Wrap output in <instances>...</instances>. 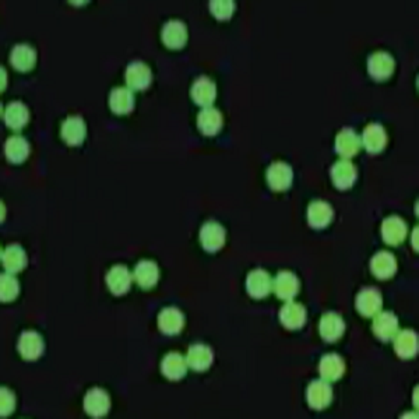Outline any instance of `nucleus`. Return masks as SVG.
<instances>
[{
    "label": "nucleus",
    "mask_w": 419,
    "mask_h": 419,
    "mask_svg": "<svg viewBox=\"0 0 419 419\" xmlns=\"http://www.w3.org/2000/svg\"><path fill=\"white\" fill-rule=\"evenodd\" d=\"M394 67L396 63L393 56L383 51L372 53L368 59V72L378 81H385L390 79L394 72Z\"/></svg>",
    "instance_id": "f257e3e1"
},
{
    "label": "nucleus",
    "mask_w": 419,
    "mask_h": 419,
    "mask_svg": "<svg viewBox=\"0 0 419 419\" xmlns=\"http://www.w3.org/2000/svg\"><path fill=\"white\" fill-rule=\"evenodd\" d=\"M306 400L309 407L321 411L327 408L333 401V390L326 380H314L306 390Z\"/></svg>",
    "instance_id": "f03ea898"
},
{
    "label": "nucleus",
    "mask_w": 419,
    "mask_h": 419,
    "mask_svg": "<svg viewBox=\"0 0 419 419\" xmlns=\"http://www.w3.org/2000/svg\"><path fill=\"white\" fill-rule=\"evenodd\" d=\"M162 42L169 49H182L187 42V27L179 20H169L161 31Z\"/></svg>",
    "instance_id": "7ed1b4c3"
},
{
    "label": "nucleus",
    "mask_w": 419,
    "mask_h": 419,
    "mask_svg": "<svg viewBox=\"0 0 419 419\" xmlns=\"http://www.w3.org/2000/svg\"><path fill=\"white\" fill-rule=\"evenodd\" d=\"M111 399L102 389L94 387L84 397V410L93 418H102L109 413Z\"/></svg>",
    "instance_id": "20e7f679"
},
{
    "label": "nucleus",
    "mask_w": 419,
    "mask_h": 419,
    "mask_svg": "<svg viewBox=\"0 0 419 419\" xmlns=\"http://www.w3.org/2000/svg\"><path fill=\"white\" fill-rule=\"evenodd\" d=\"M330 175H331V180L337 189L347 190V189L352 187V185L357 182L358 171L351 161L340 159L333 165Z\"/></svg>",
    "instance_id": "39448f33"
},
{
    "label": "nucleus",
    "mask_w": 419,
    "mask_h": 419,
    "mask_svg": "<svg viewBox=\"0 0 419 419\" xmlns=\"http://www.w3.org/2000/svg\"><path fill=\"white\" fill-rule=\"evenodd\" d=\"M355 305H357V309L358 312L365 316V317H372L375 314H378L380 310H382V306H383V299H382V293L373 288V286H369V288H364L358 296H357V300H355Z\"/></svg>",
    "instance_id": "423d86ee"
},
{
    "label": "nucleus",
    "mask_w": 419,
    "mask_h": 419,
    "mask_svg": "<svg viewBox=\"0 0 419 419\" xmlns=\"http://www.w3.org/2000/svg\"><path fill=\"white\" fill-rule=\"evenodd\" d=\"M267 183L274 192H284L291 187L293 180L292 168L282 161L273 162L267 169Z\"/></svg>",
    "instance_id": "0eeeda50"
},
{
    "label": "nucleus",
    "mask_w": 419,
    "mask_h": 419,
    "mask_svg": "<svg viewBox=\"0 0 419 419\" xmlns=\"http://www.w3.org/2000/svg\"><path fill=\"white\" fill-rule=\"evenodd\" d=\"M200 244L207 252H217L225 245V230L215 221L206 222L200 230Z\"/></svg>",
    "instance_id": "6e6552de"
},
{
    "label": "nucleus",
    "mask_w": 419,
    "mask_h": 419,
    "mask_svg": "<svg viewBox=\"0 0 419 419\" xmlns=\"http://www.w3.org/2000/svg\"><path fill=\"white\" fill-rule=\"evenodd\" d=\"M319 331L323 340L327 342L338 341L345 331V323L338 313L328 312L321 316L319 323Z\"/></svg>",
    "instance_id": "1a4fd4ad"
},
{
    "label": "nucleus",
    "mask_w": 419,
    "mask_h": 419,
    "mask_svg": "<svg viewBox=\"0 0 419 419\" xmlns=\"http://www.w3.org/2000/svg\"><path fill=\"white\" fill-rule=\"evenodd\" d=\"M375 335L382 341H390L399 333V319L392 312H379L372 324Z\"/></svg>",
    "instance_id": "9d476101"
},
{
    "label": "nucleus",
    "mask_w": 419,
    "mask_h": 419,
    "mask_svg": "<svg viewBox=\"0 0 419 419\" xmlns=\"http://www.w3.org/2000/svg\"><path fill=\"white\" fill-rule=\"evenodd\" d=\"M18 352L27 361L38 359L44 350V340L36 331H24L18 340Z\"/></svg>",
    "instance_id": "9b49d317"
},
{
    "label": "nucleus",
    "mask_w": 419,
    "mask_h": 419,
    "mask_svg": "<svg viewBox=\"0 0 419 419\" xmlns=\"http://www.w3.org/2000/svg\"><path fill=\"white\" fill-rule=\"evenodd\" d=\"M334 218V210L333 207L323 200H316L309 204L307 207V222L312 228L323 230Z\"/></svg>",
    "instance_id": "f8f14e48"
},
{
    "label": "nucleus",
    "mask_w": 419,
    "mask_h": 419,
    "mask_svg": "<svg viewBox=\"0 0 419 419\" xmlns=\"http://www.w3.org/2000/svg\"><path fill=\"white\" fill-rule=\"evenodd\" d=\"M279 320L288 330H298L306 321V309L298 302L288 300L279 310Z\"/></svg>",
    "instance_id": "ddd939ff"
},
{
    "label": "nucleus",
    "mask_w": 419,
    "mask_h": 419,
    "mask_svg": "<svg viewBox=\"0 0 419 419\" xmlns=\"http://www.w3.org/2000/svg\"><path fill=\"white\" fill-rule=\"evenodd\" d=\"M407 224L397 215L386 218L382 224V237L387 245L397 246L404 242L407 237Z\"/></svg>",
    "instance_id": "4468645a"
},
{
    "label": "nucleus",
    "mask_w": 419,
    "mask_h": 419,
    "mask_svg": "<svg viewBox=\"0 0 419 419\" xmlns=\"http://www.w3.org/2000/svg\"><path fill=\"white\" fill-rule=\"evenodd\" d=\"M246 289L252 298L262 299L273 289V281L267 272L262 269L252 270L246 279Z\"/></svg>",
    "instance_id": "2eb2a0df"
},
{
    "label": "nucleus",
    "mask_w": 419,
    "mask_h": 419,
    "mask_svg": "<svg viewBox=\"0 0 419 419\" xmlns=\"http://www.w3.org/2000/svg\"><path fill=\"white\" fill-rule=\"evenodd\" d=\"M215 97L217 88L213 80H210L206 76L196 79V81L192 86V98L197 105L208 108L215 101Z\"/></svg>",
    "instance_id": "dca6fc26"
},
{
    "label": "nucleus",
    "mask_w": 419,
    "mask_h": 419,
    "mask_svg": "<svg viewBox=\"0 0 419 419\" xmlns=\"http://www.w3.org/2000/svg\"><path fill=\"white\" fill-rule=\"evenodd\" d=\"M60 136L69 145H80L87 136V128L83 118L77 115L69 117L62 124Z\"/></svg>",
    "instance_id": "f3484780"
},
{
    "label": "nucleus",
    "mask_w": 419,
    "mask_h": 419,
    "mask_svg": "<svg viewBox=\"0 0 419 419\" xmlns=\"http://www.w3.org/2000/svg\"><path fill=\"white\" fill-rule=\"evenodd\" d=\"M361 141L368 152L379 154L387 145V133L382 125L371 124L365 128Z\"/></svg>",
    "instance_id": "a211bd4d"
},
{
    "label": "nucleus",
    "mask_w": 419,
    "mask_h": 419,
    "mask_svg": "<svg viewBox=\"0 0 419 419\" xmlns=\"http://www.w3.org/2000/svg\"><path fill=\"white\" fill-rule=\"evenodd\" d=\"M224 125V118L222 114L213 108H204L197 117V128L204 136H215L220 133Z\"/></svg>",
    "instance_id": "6ab92c4d"
},
{
    "label": "nucleus",
    "mask_w": 419,
    "mask_h": 419,
    "mask_svg": "<svg viewBox=\"0 0 419 419\" xmlns=\"http://www.w3.org/2000/svg\"><path fill=\"white\" fill-rule=\"evenodd\" d=\"M107 285L114 295H124L131 289L132 285V273L124 265L114 266L107 273Z\"/></svg>",
    "instance_id": "aec40b11"
},
{
    "label": "nucleus",
    "mask_w": 419,
    "mask_h": 419,
    "mask_svg": "<svg viewBox=\"0 0 419 419\" xmlns=\"http://www.w3.org/2000/svg\"><path fill=\"white\" fill-rule=\"evenodd\" d=\"M187 365L196 372L207 371L214 361L213 350L204 344H194L189 348L186 357Z\"/></svg>",
    "instance_id": "412c9836"
},
{
    "label": "nucleus",
    "mask_w": 419,
    "mask_h": 419,
    "mask_svg": "<svg viewBox=\"0 0 419 419\" xmlns=\"http://www.w3.org/2000/svg\"><path fill=\"white\" fill-rule=\"evenodd\" d=\"M185 316L176 307H165L158 316V327L166 335H175L182 331Z\"/></svg>",
    "instance_id": "4be33fe9"
},
{
    "label": "nucleus",
    "mask_w": 419,
    "mask_h": 419,
    "mask_svg": "<svg viewBox=\"0 0 419 419\" xmlns=\"http://www.w3.org/2000/svg\"><path fill=\"white\" fill-rule=\"evenodd\" d=\"M371 270L376 279H392L397 272V260L390 252L382 251L372 258Z\"/></svg>",
    "instance_id": "5701e85b"
},
{
    "label": "nucleus",
    "mask_w": 419,
    "mask_h": 419,
    "mask_svg": "<svg viewBox=\"0 0 419 419\" xmlns=\"http://www.w3.org/2000/svg\"><path fill=\"white\" fill-rule=\"evenodd\" d=\"M418 335L413 330L399 331L394 337V351L403 359L414 358L418 354Z\"/></svg>",
    "instance_id": "b1692460"
},
{
    "label": "nucleus",
    "mask_w": 419,
    "mask_h": 419,
    "mask_svg": "<svg viewBox=\"0 0 419 419\" xmlns=\"http://www.w3.org/2000/svg\"><path fill=\"white\" fill-rule=\"evenodd\" d=\"M152 81L149 67L142 62H133L126 69V83L131 90H145Z\"/></svg>",
    "instance_id": "393cba45"
},
{
    "label": "nucleus",
    "mask_w": 419,
    "mask_h": 419,
    "mask_svg": "<svg viewBox=\"0 0 419 419\" xmlns=\"http://www.w3.org/2000/svg\"><path fill=\"white\" fill-rule=\"evenodd\" d=\"M10 63L18 72H29L36 63L35 49L27 44H18L10 53Z\"/></svg>",
    "instance_id": "a878e982"
},
{
    "label": "nucleus",
    "mask_w": 419,
    "mask_h": 419,
    "mask_svg": "<svg viewBox=\"0 0 419 419\" xmlns=\"http://www.w3.org/2000/svg\"><path fill=\"white\" fill-rule=\"evenodd\" d=\"M319 373L326 382H337L345 373V362L337 354H327L319 364Z\"/></svg>",
    "instance_id": "bb28decb"
},
{
    "label": "nucleus",
    "mask_w": 419,
    "mask_h": 419,
    "mask_svg": "<svg viewBox=\"0 0 419 419\" xmlns=\"http://www.w3.org/2000/svg\"><path fill=\"white\" fill-rule=\"evenodd\" d=\"M187 361L179 352H169L161 362V372L169 380H180L187 372Z\"/></svg>",
    "instance_id": "cd10ccee"
},
{
    "label": "nucleus",
    "mask_w": 419,
    "mask_h": 419,
    "mask_svg": "<svg viewBox=\"0 0 419 419\" xmlns=\"http://www.w3.org/2000/svg\"><path fill=\"white\" fill-rule=\"evenodd\" d=\"M362 147L361 138L352 129H342L335 139V149L344 158L348 159L355 157Z\"/></svg>",
    "instance_id": "c85d7f7f"
},
{
    "label": "nucleus",
    "mask_w": 419,
    "mask_h": 419,
    "mask_svg": "<svg viewBox=\"0 0 419 419\" xmlns=\"http://www.w3.org/2000/svg\"><path fill=\"white\" fill-rule=\"evenodd\" d=\"M109 107L117 115H128L135 108V97L131 88L118 87L109 94Z\"/></svg>",
    "instance_id": "c756f323"
},
{
    "label": "nucleus",
    "mask_w": 419,
    "mask_h": 419,
    "mask_svg": "<svg viewBox=\"0 0 419 419\" xmlns=\"http://www.w3.org/2000/svg\"><path fill=\"white\" fill-rule=\"evenodd\" d=\"M299 286L300 284L298 277L293 273L286 270L279 272L273 282V289L276 295L279 299H284V300H291L292 298H295L296 293L299 292Z\"/></svg>",
    "instance_id": "7c9ffc66"
},
{
    "label": "nucleus",
    "mask_w": 419,
    "mask_h": 419,
    "mask_svg": "<svg viewBox=\"0 0 419 419\" xmlns=\"http://www.w3.org/2000/svg\"><path fill=\"white\" fill-rule=\"evenodd\" d=\"M28 119H29L28 108L20 101L10 102L3 112V121L6 126L13 131L22 129L28 124Z\"/></svg>",
    "instance_id": "2f4dec72"
},
{
    "label": "nucleus",
    "mask_w": 419,
    "mask_h": 419,
    "mask_svg": "<svg viewBox=\"0 0 419 419\" xmlns=\"http://www.w3.org/2000/svg\"><path fill=\"white\" fill-rule=\"evenodd\" d=\"M1 263L7 273H20L25 269L28 259L20 245H10L1 252Z\"/></svg>",
    "instance_id": "473e14b6"
},
{
    "label": "nucleus",
    "mask_w": 419,
    "mask_h": 419,
    "mask_svg": "<svg viewBox=\"0 0 419 419\" xmlns=\"http://www.w3.org/2000/svg\"><path fill=\"white\" fill-rule=\"evenodd\" d=\"M133 279H136V282L144 289L155 286L159 279L158 266L151 260H141L135 269Z\"/></svg>",
    "instance_id": "72a5a7b5"
},
{
    "label": "nucleus",
    "mask_w": 419,
    "mask_h": 419,
    "mask_svg": "<svg viewBox=\"0 0 419 419\" xmlns=\"http://www.w3.org/2000/svg\"><path fill=\"white\" fill-rule=\"evenodd\" d=\"M4 154L10 162L21 164L29 155V144L21 136H11L4 144Z\"/></svg>",
    "instance_id": "f704fd0d"
},
{
    "label": "nucleus",
    "mask_w": 419,
    "mask_h": 419,
    "mask_svg": "<svg viewBox=\"0 0 419 419\" xmlns=\"http://www.w3.org/2000/svg\"><path fill=\"white\" fill-rule=\"evenodd\" d=\"M0 282H1V289H0L1 300L3 302L14 300L20 292L18 281L14 279L10 273H4V274H1Z\"/></svg>",
    "instance_id": "c9c22d12"
},
{
    "label": "nucleus",
    "mask_w": 419,
    "mask_h": 419,
    "mask_svg": "<svg viewBox=\"0 0 419 419\" xmlns=\"http://www.w3.org/2000/svg\"><path fill=\"white\" fill-rule=\"evenodd\" d=\"M210 10L218 20H228L235 11V1L231 0H214L210 1Z\"/></svg>",
    "instance_id": "e433bc0d"
},
{
    "label": "nucleus",
    "mask_w": 419,
    "mask_h": 419,
    "mask_svg": "<svg viewBox=\"0 0 419 419\" xmlns=\"http://www.w3.org/2000/svg\"><path fill=\"white\" fill-rule=\"evenodd\" d=\"M15 407V399L14 394L7 390V389H1V417H7L8 414L13 413Z\"/></svg>",
    "instance_id": "4c0bfd02"
},
{
    "label": "nucleus",
    "mask_w": 419,
    "mask_h": 419,
    "mask_svg": "<svg viewBox=\"0 0 419 419\" xmlns=\"http://www.w3.org/2000/svg\"><path fill=\"white\" fill-rule=\"evenodd\" d=\"M417 237H418V228L414 230V239H413V245H414L415 251H418V239H417Z\"/></svg>",
    "instance_id": "58836bf2"
}]
</instances>
